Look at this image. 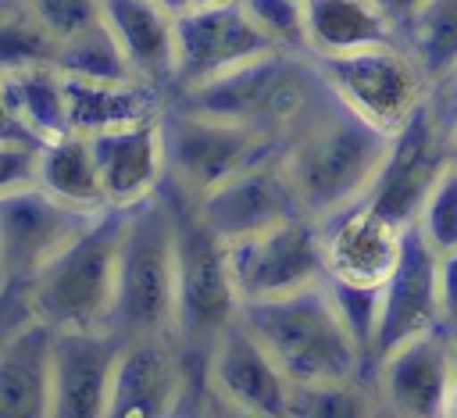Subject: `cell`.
Instances as JSON below:
<instances>
[{
  "label": "cell",
  "mask_w": 457,
  "mask_h": 418,
  "mask_svg": "<svg viewBox=\"0 0 457 418\" xmlns=\"http://www.w3.org/2000/svg\"><path fill=\"white\" fill-rule=\"evenodd\" d=\"M389 146V132L375 129L328 89V96L278 143V161L293 182L300 211L325 225L364 204Z\"/></svg>",
  "instance_id": "1"
},
{
  "label": "cell",
  "mask_w": 457,
  "mask_h": 418,
  "mask_svg": "<svg viewBox=\"0 0 457 418\" xmlns=\"http://www.w3.org/2000/svg\"><path fill=\"white\" fill-rule=\"evenodd\" d=\"M328 96V82L321 79L311 54L300 50H268L250 57L200 86L179 89V104L253 125L278 143Z\"/></svg>",
  "instance_id": "2"
},
{
  "label": "cell",
  "mask_w": 457,
  "mask_h": 418,
  "mask_svg": "<svg viewBox=\"0 0 457 418\" xmlns=\"http://www.w3.org/2000/svg\"><path fill=\"white\" fill-rule=\"evenodd\" d=\"M239 314L282 364L289 382L371 375L325 279L282 297L246 300L239 304Z\"/></svg>",
  "instance_id": "3"
},
{
  "label": "cell",
  "mask_w": 457,
  "mask_h": 418,
  "mask_svg": "<svg viewBox=\"0 0 457 418\" xmlns=\"http://www.w3.org/2000/svg\"><path fill=\"white\" fill-rule=\"evenodd\" d=\"M179 247L168 189L129 207L118 254V300L111 329L121 336H175Z\"/></svg>",
  "instance_id": "4"
},
{
  "label": "cell",
  "mask_w": 457,
  "mask_h": 418,
  "mask_svg": "<svg viewBox=\"0 0 457 418\" xmlns=\"http://www.w3.org/2000/svg\"><path fill=\"white\" fill-rule=\"evenodd\" d=\"M125 218L129 207H104L29 286H14L25 293L36 318L57 329L111 325Z\"/></svg>",
  "instance_id": "5"
},
{
  "label": "cell",
  "mask_w": 457,
  "mask_h": 418,
  "mask_svg": "<svg viewBox=\"0 0 457 418\" xmlns=\"http://www.w3.org/2000/svg\"><path fill=\"white\" fill-rule=\"evenodd\" d=\"M164 139V186L182 200L196 204L204 193L243 171L246 164L278 150V139L239 121H225L186 104H164L161 111Z\"/></svg>",
  "instance_id": "6"
},
{
  "label": "cell",
  "mask_w": 457,
  "mask_h": 418,
  "mask_svg": "<svg viewBox=\"0 0 457 418\" xmlns=\"http://www.w3.org/2000/svg\"><path fill=\"white\" fill-rule=\"evenodd\" d=\"M168 196L175 207V247H179L175 339L189 357L204 361L218 332L239 314V293L228 272V243L193 211L189 200H182L171 189Z\"/></svg>",
  "instance_id": "7"
},
{
  "label": "cell",
  "mask_w": 457,
  "mask_h": 418,
  "mask_svg": "<svg viewBox=\"0 0 457 418\" xmlns=\"http://www.w3.org/2000/svg\"><path fill=\"white\" fill-rule=\"evenodd\" d=\"M314 64L350 111L389 136H396L432 96V79L403 39L339 57H314Z\"/></svg>",
  "instance_id": "8"
},
{
  "label": "cell",
  "mask_w": 457,
  "mask_h": 418,
  "mask_svg": "<svg viewBox=\"0 0 457 418\" xmlns=\"http://www.w3.org/2000/svg\"><path fill=\"white\" fill-rule=\"evenodd\" d=\"M225 243H228V272L239 304L282 297L325 279L321 225L307 214H293L286 222L264 225L257 232Z\"/></svg>",
  "instance_id": "9"
},
{
  "label": "cell",
  "mask_w": 457,
  "mask_h": 418,
  "mask_svg": "<svg viewBox=\"0 0 457 418\" xmlns=\"http://www.w3.org/2000/svg\"><path fill=\"white\" fill-rule=\"evenodd\" d=\"M100 211H79L39 182L0 189V275L4 286H29Z\"/></svg>",
  "instance_id": "10"
},
{
  "label": "cell",
  "mask_w": 457,
  "mask_h": 418,
  "mask_svg": "<svg viewBox=\"0 0 457 418\" xmlns=\"http://www.w3.org/2000/svg\"><path fill=\"white\" fill-rule=\"evenodd\" d=\"M371 379L389 414H450L457 379V332L436 325L389 347L375 361Z\"/></svg>",
  "instance_id": "11"
},
{
  "label": "cell",
  "mask_w": 457,
  "mask_h": 418,
  "mask_svg": "<svg viewBox=\"0 0 457 418\" xmlns=\"http://www.w3.org/2000/svg\"><path fill=\"white\" fill-rule=\"evenodd\" d=\"M450 154H453V146H450L446 129L428 96V104L393 136L389 157H386L378 179L371 182L364 204L400 229L418 225L421 207L436 186V175L443 171Z\"/></svg>",
  "instance_id": "12"
},
{
  "label": "cell",
  "mask_w": 457,
  "mask_h": 418,
  "mask_svg": "<svg viewBox=\"0 0 457 418\" xmlns=\"http://www.w3.org/2000/svg\"><path fill=\"white\" fill-rule=\"evenodd\" d=\"M204 379L221 411L236 414H286L289 375L261 343V336L236 314L200 361Z\"/></svg>",
  "instance_id": "13"
},
{
  "label": "cell",
  "mask_w": 457,
  "mask_h": 418,
  "mask_svg": "<svg viewBox=\"0 0 457 418\" xmlns=\"http://www.w3.org/2000/svg\"><path fill=\"white\" fill-rule=\"evenodd\" d=\"M175 93L200 86L250 57H261L275 46L253 18L243 11L239 0L228 4H204L175 18Z\"/></svg>",
  "instance_id": "14"
},
{
  "label": "cell",
  "mask_w": 457,
  "mask_h": 418,
  "mask_svg": "<svg viewBox=\"0 0 457 418\" xmlns=\"http://www.w3.org/2000/svg\"><path fill=\"white\" fill-rule=\"evenodd\" d=\"M125 336L111 325L57 329L54 418H107Z\"/></svg>",
  "instance_id": "15"
},
{
  "label": "cell",
  "mask_w": 457,
  "mask_h": 418,
  "mask_svg": "<svg viewBox=\"0 0 457 418\" xmlns=\"http://www.w3.org/2000/svg\"><path fill=\"white\" fill-rule=\"evenodd\" d=\"M193 211L221 239H236V236L257 232L264 225L286 222L293 214H303L300 200L293 193V182L278 161V150L246 164L243 171H236L232 179H225L211 193H204L193 204Z\"/></svg>",
  "instance_id": "16"
},
{
  "label": "cell",
  "mask_w": 457,
  "mask_h": 418,
  "mask_svg": "<svg viewBox=\"0 0 457 418\" xmlns=\"http://www.w3.org/2000/svg\"><path fill=\"white\" fill-rule=\"evenodd\" d=\"M186 350L175 336H125L107 418L175 414L186 393Z\"/></svg>",
  "instance_id": "17"
},
{
  "label": "cell",
  "mask_w": 457,
  "mask_h": 418,
  "mask_svg": "<svg viewBox=\"0 0 457 418\" xmlns=\"http://www.w3.org/2000/svg\"><path fill=\"white\" fill-rule=\"evenodd\" d=\"M443 325V311H439V250L421 236L418 225H411L403 232V250L400 261L393 268V275L382 282V318H378V339H375V361L425 332ZM371 361V368H375Z\"/></svg>",
  "instance_id": "18"
},
{
  "label": "cell",
  "mask_w": 457,
  "mask_h": 418,
  "mask_svg": "<svg viewBox=\"0 0 457 418\" xmlns=\"http://www.w3.org/2000/svg\"><path fill=\"white\" fill-rule=\"evenodd\" d=\"M54 339L46 318H21L0 339V418H54Z\"/></svg>",
  "instance_id": "19"
},
{
  "label": "cell",
  "mask_w": 457,
  "mask_h": 418,
  "mask_svg": "<svg viewBox=\"0 0 457 418\" xmlns=\"http://www.w3.org/2000/svg\"><path fill=\"white\" fill-rule=\"evenodd\" d=\"M403 232L368 204H357L332 222L321 225V254L325 275L357 282V286H382L403 250Z\"/></svg>",
  "instance_id": "20"
},
{
  "label": "cell",
  "mask_w": 457,
  "mask_h": 418,
  "mask_svg": "<svg viewBox=\"0 0 457 418\" xmlns=\"http://www.w3.org/2000/svg\"><path fill=\"white\" fill-rule=\"evenodd\" d=\"M100 186L111 207H136L164 189V139L161 114L89 136Z\"/></svg>",
  "instance_id": "21"
},
{
  "label": "cell",
  "mask_w": 457,
  "mask_h": 418,
  "mask_svg": "<svg viewBox=\"0 0 457 418\" xmlns=\"http://www.w3.org/2000/svg\"><path fill=\"white\" fill-rule=\"evenodd\" d=\"M71 132L96 136L107 129L150 121L164 111L161 86L146 79H79L64 75Z\"/></svg>",
  "instance_id": "22"
},
{
  "label": "cell",
  "mask_w": 457,
  "mask_h": 418,
  "mask_svg": "<svg viewBox=\"0 0 457 418\" xmlns=\"http://www.w3.org/2000/svg\"><path fill=\"white\" fill-rule=\"evenodd\" d=\"M303 32L311 57H339L403 39V29L378 0H303Z\"/></svg>",
  "instance_id": "23"
},
{
  "label": "cell",
  "mask_w": 457,
  "mask_h": 418,
  "mask_svg": "<svg viewBox=\"0 0 457 418\" xmlns=\"http://www.w3.org/2000/svg\"><path fill=\"white\" fill-rule=\"evenodd\" d=\"M104 18L139 79L161 89L175 86V14L157 0H104Z\"/></svg>",
  "instance_id": "24"
},
{
  "label": "cell",
  "mask_w": 457,
  "mask_h": 418,
  "mask_svg": "<svg viewBox=\"0 0 457 418\" xmlns=\"http://www.w3.org/2000/svg\"><path fill=\"white\" fill-rule=\"evenodd\" d=\"M0 104L4 114H14L43 139H57L71 132L68 86L57 64H29V68L0 71Z\"/></svg>",
  "instance_id": "25"
},
{
  "label": "cell",
  "mask_w": 457,
  "mask_h": 418,
  "mask_svg": "<svg viewBox=\"0 0 457 418\" xmlns=\"http://www.w3.org/2000/svg\"><path fill=\"white\" fill-rule=\"evenodd\" d=\"M39 186L46 193H54L57 200L79 207V211L111 207L107 196H104V186H100V171H96V161H93L89 136H82V132L57 136L43 146Z\"/></svg>",
  "instance_id": "26"
},
{
  "label": "cell",
  "mask_w": 457,
  "mask_h": 418,
  "mask_svg": "<svg viewBox=\"0 0 457 418\" xmlns=\"http://www.w3.org/2000/svg\"><path fill=\"white\" fill-rule=\"evenodd\" d=\"M382 397L371 375H346V379H311L289 382L286 414L293 418H364L378 414Z\"/></svg>",
  "instance_id": "27"
},
{
  "label": "cell",
  "mask_w": 457,
  "mask_h": 418,
  "mask_svg": "<svg viewBox=\"0 0 457 418\" xmlns=\"http://www.w3.org/2000/svg\"><path fill=\"white\" fill-rule=\"evenodd\" d=\"M403 43L414 50L432 86L450 79L457 68V0H432L403 32Z\"/></svg>",
  "instance_id": "28"
},
{
  "label": "cell",
  "mask_w": 457,
  "mask_h": 418,
  "mask_svg": "<svg viewBox=\"0 0 457 418\" xmlns=\"http://www.w3.org/2000/svg\"><path fill=\"white\" fill-rule=\"evenodd\" d=\"M57 68L64 75H79V79H139L132 61L121 50L114 29L107 25V18L82 29L79 36L64 39L61 54H57Z\"/></svg>",
  "instance_id": "29"
},
{
  "label": "cell",
  "mask_w": 457,
  "mask_h": 418,
  "mask_svg": "<svg viewBox=\"0 0 457 418\" xmlns=\"http://www.w3.org/2000/svg\"><path fill=\"white\" fill-rule=\"evenodd\" d=\"M57 54H61V39L21 0H4L0 71H14L29 64H57Z\"/></svg>",
  "instance_id": "30"
},
{
  "label": "cell",
  "mask_w": 457,
  "mask_h": 418,
  "mask_svg": "<svg viewBox=\"0 0 457 418\" xmlns=\"http://www.w3.org/2000/svg\"><path fill=\"white\" fill-rule=\"evenodd\" d=\"M328 293L350 329V336L357 339V347L368 357V368L375 361V339H378V318H382V286H357V282H343L325 275Z\"/></svg>",
  "instance_id": "31"
},
{
  "label": "cell",
  "mask_w": 457,
  "mask_h": 418,
  "mask_svg": "<svg viewBox=\"0 0 457 418\" xmlns=\"http://www.w3.org/2000/svg\"><path fill=\"white\" fill-rule=\"evenodd\" d=\"M418 229L439 254L457 247V150L446 157L443 171L436 175V186L421 207Z\"/></svg>",
  "instance_id": "32"
},
{
  "label": "cell",
  "mask_w": 457,
  "mask_h": 418,
  "mask_svg": "<svg viewBox=\"0 0 457 418\" xmlns=\"http://www.w3.org/2000/svg\"><path fill=\"white\" fill-rule=\"evenodd\" d=\"M243 11L253 18V25L282 50L307 54V32H303V0H239Z\"/></svg>",
  "instance_id": "33"
},
{
  "label": "cell",
  "mask_w": 457,
  "mask_h": 418,
  "mask_svg": "<svg viewBox=\"0 0 457 418\" xmlns=\"http://www.w3.org/2000/svg\"><path fill=\"white\" fill-rule=\"evenodd\" d=\"M61 43L104 18V0H21Z\"/></svg>",
  "instance_id": "34"
},
{
  "label": "cell",
  "mask_w": 457,
  "mask_h": 418,
  "mask_svg": "<svg viewBox=\"0 0 457 418\" xmlns=\"http://www.w3.org/2000/svg\"><path fill=\"white\" fill-rule=\"evenodd\" d=\"M439 311L443 325L457 332V247L439 254Z\"/></svg>",
  "instance_id": "35"
},
{
  "label": "cell",
  "mask_w": 457,
  "mask_h": 418,
  "mask_svg": "<svg viewBox=\"0 0 457 418\" xmlns=\"http://www.w3.org/2000/svg\"><path fill=\"white\" fill-rule=\"evenodd\" d=\"M428 4H432V0H378V7H382V11H386V14H389L403 32L411 29V21H414Z\"/></svg>",
  "instance_id": "36"
},
{
  "label": "cell",
  "mask_w": 457,
  "mask_h": 418,
  "mask_svg": "<svg viewBox=\"0 0 457 418\" xmlns=\"http://www.w3.org/2000/svg\"><path fill=\"white\" fill-rule=\"evenodd\" d=\"M157 4H161V7H164V11H168V14H175V18H179V14H186V11H193V7H196V0H157Z\"/></svg>",
  "instance_id": "37"
},
{
  "label": "cell",
  "mask_w": 457,
  "mask_h": 418,
  "mask_svg": "<svg viewBox=\"0 0 457 418\" xmlns=\"http://www.w3.org/2000/svg\"><path fill=\"white\" fill-rule=\"evenodd\" d=\"M446 82H453V79H446ZM453 86H457V82H453ZM436 114H439V111H436ZM443 129H446V139H450V146L457 150V111H453V118H450Z\"/></svg>",
  "instance_id": "38"
},
{
  "label": "cell",
  "mask_w": 457,
  "mask_h": 418,
  "mask_svg": "<svg viewBox=\"0 0 457 418\" xmlns=\"http://www.w3.org/2000/svg\"><path fill=\"white\" fill-rule=\"evenodd\" d=\"M450 414H457V379H453V400H450Z\"/></svg>",
  "instance_id": "39"
},
{
  "label": "cell",
  "mask_w": 457,
  "mask_h": 418,
  "mask_svg": "<svg viewBox=\"0 0 457 418\" xmlns=\"http://www.w3.org/2000/svg\"><path fill=\"white\" fill-rule=\"evenodd\" d=\"M204 4H228V0H196V7H204Z\"/></svg>",
  "instance_id": "40"
},
{
  "label": "cell",
  "mask_w": 457,
  "mask_h": 418,
  "mask_svg": "<svg viewBox=\"0 0 457 418\" xmlns=\"http://www.w3.org/2000/svg\"><path fill=\"white\" fill-rule=\"evenodd\" d=\"M450 79H453V82H457V68H453V75H450ZM443 82H446V79H443Z\"/></svg>",
  "instance_id": "41"
}]
</instances>
